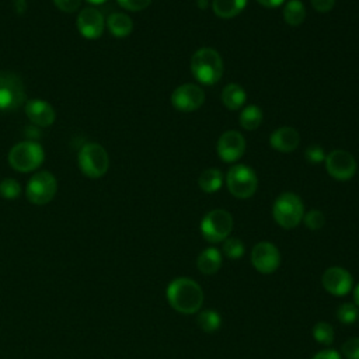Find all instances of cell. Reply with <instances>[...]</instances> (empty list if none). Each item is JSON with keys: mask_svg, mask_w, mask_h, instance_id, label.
I'll list each match as a JSON object with an SVG mask.
<instances>
[{"mask_svg": "<svg viewBox=\"0 0 359 359\" xmlns=\"http://www.w3.org/2000/svg\"><path fill=\"white\" fill-rule=\"evenodd\" d=\"M80 171L88 178H101L109 167L107 150L98 143H86L77 156Z\"/></svg>", "mask_w": 359, "mask_h": 359, "instance_id": "obj_5", "label": "cell"}, {"mask_svg": "<svg viewBox=\"0 0 359 359\" xmlns=\"http://www.w3.org/2000/svg\"><path fill=\"white\" fill-rule=\"evenodd\" d=\"M76 24H77L79 32L87 39L100 38L102 35L104 27H105V21H104L101 11H98L94 7L83 8L79 13Z\"/></svg>", "mask_w": 359, "mask_h": 359, "instance_id": "obj_15", "label": "cell"}, {"mask_svg": "<svg viewBox=\"0 0 359 359\" xmlns=\"http://www.w3.org/2000/svg\"><path fill=\"white\" fill-rule=\"evenodd\" d=\"M321 283L324 289L334 296H345L353 287V278L342 266H330L324 271Z\"/></svg>", "mask_w": 359, "mask_h": 359, "instance_id": "obj_13", "label": "cell"}, {"mask_svg": "<svg viewBox=\"0 0 359 359\" xmlns=\"http://www.w3.org/2000/svg\"><path fill=\"white\" fill-rule=\"evenodd\" d=\"M353 300H355V304L359 307V283L356 285V287L353 290Z\"/></svg>", "mask_w": 359, "mask_h": 359, "instance_id": "obj_39", "label": "cell"}, {"mask_svg": "<svg viewBox=\"0 0 359 359\" xmlns=\"http://www.w3.org/2000/svg\"><path fill=\"white\" fill-rule=\"evenodd\" d=\"M223 254L230 258V259H238L240 257L244 255V244L240 238L237 237H227L224 241H223Z\"/></svg>", "mask_w": 359, "mask_h": 359, "instance_id": "obj_28", "label": "cell"}, {"mask_svg": "<svg viewBox=\"0 0 359 359\" xmlns=\"http://www.w3.org/2000/svg\"><path fill=\"white\" fill-rule=\"evenodd\" d=\"M311 6L316 11L327 13L335 6V0H311Z\"/></svg>", "mask_w": 359, "mask_h": 359, "instance_id": "obj_35", "label": "cell"}, {"mask_svg": "<svg viewBox=\"0 0 359 359\" xmlns=\"http://www.w3.org/2000/svg\"><path fill=\"white\" fill-rule=\"evenodd\" d=\"M45 158L42 146L36 142H20L8 151V164L20 172H29L36 170Z\"/></svg>", "mask_w": 359, "mask_h": 359, "instance_id": "obj_4", "label": "cell"}, {"mask_svg": "<svg viewBox=\"0 0 359 359\" xmlns=\"http://www.w3.org/2000/svg\"><path fill=\"white\" fill-rule=\"evenodd\" d=\"M245 6H247V0H213L212 1V8L215 14L220 18H233L238 15Z\"/></svg>", "mask_w": 359, "mask_h": 359, "instance_id": "obj_21", "label": "cell"}, {"mask_svg": "<svg viewBox=\"0 0 359 359\" xmlns=\"http://www.w3.org/2000/svg\"><path fill=\"white\" fill-rule=\"evenodd\" d=\"M13 4H14V8L18 14H22L27 8V1L25 0H13Z\"/></svg>", "mask_w": 359, "mask_h": 359, "instance_id": "obj_38", "label": "cell"}, {"mask_svg": "<svg viewBox=\"0 0 359 359\" xmlns=\"http://www.w3.org/2000/svg\"><path fill=\"white\" fill-rule=\"evenodd\" d=\"M245 91L237 83H230L222 90V102L227 109H240L245 102Z\"/></svg>", "mask_w": 359, "mask_h": 359, "instance_id": "obj_20", "label": "cell"}, {"mask_svg": "<svg viewBox=\"0 0 359 359\" xmlns=\"http://www.w3.org/2000/svg\"><path fill=\"white\" fill-rule=\"evenodd\" d=\"M25 101L21 77L11 72H0V111H15Z\"/></svg>", "mask_w": 359, "mask_h": 359, "instance_id": "obj_8", "label": "cell"}, {"mask_svg": "<svg viewBox=\"0 0 359 359\" xmlns=\"http://www.w3.org/2000/svg\"><path fill=\"white\" fill-rule=\"evenodd\" d=\"M107 28L116 38L128 36L133 29V21L128 14L112 13L107 20Z\"/></svg>", "mask_w": 359, "mask_h": 359, "instance_id": "obj_19", "label": "cell"}, {"mask_svg": "<svg viewBox=\"0 0 359 359\" xmlns=\"http://www.w3.org/2000/svg\"><path fill=\"white\" fill-rule=\"evenodd\" d=\"M238 122L245 130H255L262 122V111L258 105H247L241 109Z\"/></svg>", "mask_w": 359, "mask_h": 359, "instance_id": "obj_24", "label": "cell"}, {"mask_svg": "<svg viewBox=\"0 0 359 359\" xmlns=\"http://www.w3.org/2000/svg\"><path fill=\"white\" fill-rule=\"evenodd\" d=\"M216 150L219 157L223 161L234 163L244 154V150H245L244 136L237 130H227L219 137Z\"/></svg>", "mask_w": 359, "mask_h": 359, "instance_id": "obj_14", "label": "cell"}, {"mask_svg": "<svg viewBox=\"0 0 359 359\" xmlns=\"http://www.w3.org/2000/svg\"><path fill=\"white\" fill-rule=\"evenodd\" d=\"M226 185L233 196L238 199H247L255 194L258 178L255 171L248 165L234 164L226 174Z\"/></svg>", "mask_w": 359, "mask_h": 359, "instance_id": "obj_6", "label": "cell"}, {"mask_svg": "<svg viewBox=\"0 0 359 359\" xmlns=\"http://www.w3.org/2000/svg\"><path fill=\"white\" fill-rule=\"evenodd\" d=\"M86 1L91 3V4H101V3H105L107 0H86Z\"/></svg>", "mask_w": 359, "mask_h": 359, "instance_id": "obj_40", "label": "cell"}, {"mask_svg": "<svg viewBox=\"0 0 359 359\" xmlns=\"http://www.w3.org/2000/svg\"><path fill=\"white\" fill-rule=\"evenodd\" d=\"M21 194V185L14 178H4L0 181V195L4 199H17Z\"/></svg>", "mask_w": 359, "mask_h": 359, "instance_id": "obj_29", "label": "cell"}, {"mask_svg": "<svg viewBox=\"0 0 359 359\" xmlns=\"http://www.w3.org/2000/svg\"><path fill=\"white\" fill-rule=\"evenodd\" d=\"M233 230V217L224 209H213L208 212L201 222V233L209 243L224 241Z\"/></svg>", "mask_w": 359, "mask_h": 359, "instance_id": "obj_7", "label": "cell"}, {"mask_svg": "<svg viewBox=\"0 0 359 359\" xmlns=\"http://www.w3.org/2000/svg\"><path fill=\"white\" fill-rule=\"evenodd\" d=\"M25 114L36 126H50L55 122L56 114L53 107L43 100H29L25 102Z\"/></svg>", "mask_w": 359, "mask_h": 359, "instance_id": "obj_16", "label": "cell"}, {"mask_svg": "<svg viewBox=\"0 0 359 359\" xmlns=\"http://www.w3.org/2000/svg\"><path fill=\"white\" fill-rule=\"evenodd\" d=\"M261 6L264 7H268V8H273V7H278L280 4H283L285 0H257Z\"/></svg>", "mask_w": 359, "mask_h": 359, "instance_id": "obj_37", "label": "cell"}, {"mask_svg": "<svg viewBox=\"0 0 359 359\" xmlns=\"http://www.w3.org/2000/svg\"><path fill=\"white\" fill-rule=\"evenodd\" d=\"M342 353L346 359H359V337L345 341L342 345Z\"/></svg>", "mask_w": 359, "mask_h": 359, "instance_id": "obj_31", "label": "cell"}, {"mask_svg": "<svg viewBox=\"0 0 359 359\" xmlns=\"http://www.w3.org/2000/svg\"><path fill=\"white\" fill-rule=\"evenodd\" d=\"M198 325L205 332H215L222 325V317L216 310H203L198 314Z\"/></svg>", "mask_w": 359, "mask_h": 359, "instance_id": "obj_25", "label": "cell"}, {"mask_svg": "<svg viewBox=\"0 0 359 359\" xmlns=\"http://www.w3.org/2000/svg\"><path fill=\"white\" fill-rule=\"evenodd\" d=\"M223 184V175L222 171L217 168H206L201 172L198 178V185L203 192L212 194L220 189Z\"/></svg>", "mask_w": 359, "mask_h": 359, "instance_id": "obj_22", "label": "cell"}, {"mask_svg": "<svg viewBox=\"0 0 359 359\" xmlns=\"http://www.w3.org/2000/svg\"><path fill=\"white\" fill-rule=\"evenodd\" d=\"M57 191V181L49 171L34 174L25 188L27 199L34 205H45L53 199Z\"/></svg>", "mask_w": 359, "mask_h": 359, "instance_id": "obj_9", "label": "cell"}, {"mask_svg": "<svg viewBox=\"0 0 359 359\" xmlns=\"http://www.w3.org/2000/svg\"><path fill=\"white\" fill-rule=\"evenodd\" d=\"M337 318L342 324H353L359 318V307L355 303H342L337 309Z\"/></svg>", "mask_w": 359, "mask_h": 359, "instance_id": "obj_26", "label": "cell"}, {"mask_svg": "<svg viewBox=\"0 0 359 359\" xmlns=\"http://www.w3.org/2000/svg\"><path fill=\"white\" fill-rule=\"evenodd\" d=\"M272 216L275 222L283 229H294L304 216V205L293 192L280 194L272 206Z\"/></svg>", "mask_w": 359, "mask_h": 359, "instance_id": "obj_3", "label": "cell"}, {"mask_svg": "<svg viewBox=\"0 0 359 359\" xmlns=\"http://www.w3.org/2000/svg\"><path fill=\"white\" fill-rule=\"evenodd\" d=\"M311 359H342L335 349H323L317 352Z\"/></svg>", "mask_w": 359, "mask_h": 359, "instance_id": "obj_36", "label": "cell"}, {"mask_svg": "<svg viewBox=\"0 0 359 359\" xmlns=\"http://www.w3.org/2000/svg\"><path fill=\"white\" fill-rule=\"evenodd\" d=\"M271 146L280 153H292L300 143L299 132L292 126H280L269 137Z\"/></svg>", "mask_w": 359, "mask_h": 359, "instance_id": "obj_17", "label": "cell"}, {"mask_svg": "<svg viewBox=\"0 0 359 359\" xmlns=\"http://www.w3.org/2000/svg\"><path fill=\"white\" fill-rule=\"evenodd\" d=\"M167 300L170 306L182 314L199 311L203 303L202 287L191 278H177L167 286Z\"/></svg>", "mask_w": 359, "mask_h": 359, "instance_id": "obj_1", "label": "cell"}, {"mask_svg": "<svg viewBox=\"0 0 359 359\" xmlns=\"http://www.w3.org/2000/svg\"><path fill=\"white\" fill-rule=\"evenodd\" d=\"M304 157L307 158V161H310L311 164H318L321 161L325 160V154H324V150L323 147L317 146V144H311L304 151Z\"/></svg>", "mask_w": 359, "mask_h": 359, "instance_id": "obj_32", "label": "cell"}, {"mask_svg": "<svg viewBox=\"0 0 359 359\" xmlns=\"http://www.w3.org/2000/svg\"><path fill=\"white\" fill-rule=\"evenodd\" d=\"M306 18V7L300 0H289L283 7V20L292 27L300 25Z\"/></svg>", "mask_w": 359, "mask_h": 359, "instance_id": "obj_23", "label": "cell"}, {"mask_svg": "<svg viewBox=\"0 0 359 359\" xmlns=\"http://www.w3.org/2000/svg\"><path fill=\"white\" fill-rule=\"evenodd\" d=\"M53 3L65 13H73L80 7V0H53Z\"/></svg>", "mask_w": 359, "mask_h": 359, "instance_id": "obj_34", "label": "cell"}, {"mask_svg": "<svg viewBox=\"0 0 359 359\" xmlns=\"http://www.w3.org/2000/svg\"><path fill=\"white\" fill-rule=\"evenodd\" d=\"M205 102L203 90L194 83H185L178 86L171 94V104L175 109L182 112H191L202 107Z\"/></svg>", "mask_w": 359, "mask_h": 359, "instance_id": "obj_11", "label": "cell"}, {"mask_svg": "<svg viewBox=\"0 0 359 359\" xmlns=\"http://www.w3.org/2000/svg\"><path fill=\"white\" fill-rule=\"evenodd\" d=\"M116 1L119 3V6H122L123 8H126L129 11L144 10L151 3V0H116Z\"/></svg>", "mask_w": 359, "mask_h": 359, "instance_id": "obj_33", "label": "cell"}, {"mask_svg": "<svg viewBox=\"0 0 359 359\" xmlns=\"http://www.w3.org/2000/svg\"><path fill=\"white\" fill-rule=\"evenodd\" d=\"M313 337L321 345H331L334 341V328L328 323L320 321L313 327Z\"/></svg>", "mask_w": 359, "mask_h": 359, "instance_id": "obj_27", "label": "cell"}, {"mask_svg": "<svg viewBox=\"0 0 359 359\" xmlns=\"http://www.w3.org/2000/svg\"><path fill=\"white\" fill-rule=\"evenodd\" d=\"M222 252L215 247L205 248L196 258V266L203 275H213L222 266Z\"/></svg>", "mask_w": 359, "mask_h": 359, "instance_id": "obj_18", "label": "cell"}, {"mask_svg": "<svg viewBox=\"0 0 359 359\" xmlns=\"http://www.w3.org/2000/svg\"><path fill=\"white\" fill-rule=\"evenodd\" d=\"M194 77L205 86L216 84L223 74V59L213 48H201L191 57Z\"/></svg>", "mask_w": 359, "mask_h": 359, "instance_id": "obj_2", "label": "cell"}, {"mask_svg": "<svg viewBox=\"0 0 359 359\" xmlns=\"http://www.w3.org/2000/svg\"><path fill=\"white\" fill-rule=\"evenodd\" d=\"M324 163H325L327 172L332 178L339 181H346L352 178L356 172V160L346 150H341V149L332 150L325 156Z\"/></svg>", "mask_w": 359, "mask_h": 359, "instance_id": "obj_10", "label": "cell"}, {"mask_svg": "<svg viewBox=\"0 0 359 359\" xmlns=\"http://www.w3.org/2000/svg\"><path fill=\"white\" fill-rule=\"evenodd\" d=\"M303 222H304V224H306L307 229H310V230H318V229H321V227L324 226V223H325V216H324L323 212H320V210H317V209H311V210H309L307 213H304Z\"/></svg>", "mask_w": 359, "mask_h": 359, "instance_id": "obj_30", "label": "cell"}, {"mask_svg": "<svg viewBox=\"0 0 359 359\" xmlns=\"http://www.w3.org/2000/svg\"><path fill=\"white\" fill-rule=\"evenodd\" d=\"M251 264L261 273H272L280 264L279 250L269 241H259L251 251Z\"/></svg>", "mask_w": 359, "mask_h": 359, "instance_id": "obj_12", "label": "cell"}]
</instances>
